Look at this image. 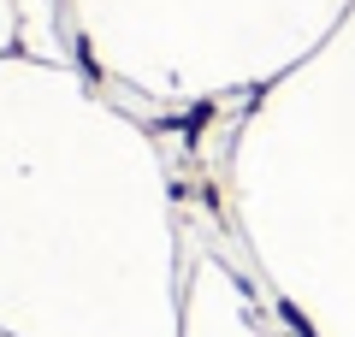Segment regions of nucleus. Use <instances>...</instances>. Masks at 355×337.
Returning <instances> with one entry per match:
<instances>
[{"instance_id":"f03ea898","label":"nucleus","mask_w":355,"mask_h":337,"mask_svg":"<svg viewBox=\"0 0 355 337\" xmlns=\"http://www.w3.org/2000/svg\"><path fill=\"white\" fill-rule=\"evenodd\" d=\"M207 125H214V101H196V107H190V119H184L178 130H184V142H196Z\"/></svg>"},{"instance_id":"f257e3e1","label":"nucleus","mask_w":355,"mask_h":337,"mask_svg":"<svg viewBox=\"0 0 355 337\" xmlns=\"http://www.w3.org/2000/svg\"><path fill=\"white\" fill-rule=\"evenodd\" d=\"M279 320H284V325H291V331H296V337H320V331H314V320H308V313H302V308H296V302H291V296H279Z\"/></svg>"},{"instance_id":"7ed1b4c3","label":"nucleus","mask_w":355,"mask_h":337,"mask_svg":"<svg viewBox=\"0 0 355 337\" xmlns=\"http://www.w3.org/2000/svg\"><path fill=\"white\" fill-rule=\"evenodd\" d=\"M77 65H83L89 83H101V65H95V53H89V42H77Z\"/></svg>"}]
</instances>
